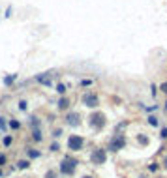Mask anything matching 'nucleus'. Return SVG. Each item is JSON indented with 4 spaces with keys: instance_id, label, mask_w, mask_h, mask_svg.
I'll return each instance as SVG.
<instances>
[{
    "instance_id": "34",
    "label": "nucleus",
    "mask_w": 167,
    "mask_h": 178,
    "mask_svg": "<svg viewBox=\"0 0 167 178\" xmlns=\"http://www.w3.org/2000/svg\"><path fill=\"white\" fill-rule=\"evenodd\" d=\"M83 178H92V176H83Z\"/></svg>"
},
{
    "instance_id": "17",
    "label": "nucleus",
    "mask_w": 167,
    "mask_h": 178,
    "mask_svg": "<svg viewBox=\"0 0 167 178\" xmlns=\"http://www.w3.org/2000/svg\"><path fill=\"white\" fill-rule=\"evenodd\" d=\"M39 156H41V154H39L38 150H34V148L28 150V157H32V159H36V157H39Z\"/></svg>"
},
{
    "instance_id": "31",
    "label": "nucleus",
    "mask_w": 167,
    "mask_h": 178,
    "mask_svg": "<svg viewBox=\"0 0 167 178\" xmlns=\"http://www.w3.org/2000/svg\"><path fill=\"white\" fill-rule=\"evenodd\" d=\"M6 163V156H4V154H0V165H4Z\"/></svg>"
},
{
    "instance_id": "4",
    "label": "nucleus",
    "mask_w": 167,
    "mask_h": 178,
    "mask_svg": "<svg viewBox=\"0 0 167 178\" xmlns=\"http://www.w3.org/2000/svg\"><path fill=\"white\" fill-rule=\"evenodd\" d=\"M88 124L92 126L94 129H101L103 126H105V114L100 113V111H98V113H92L90 118H88Z\"/></svg>"
},
{
    "instance_id": "13",
    "label": "nucleus",
    "mask_w": 167,
    "mask_h": 178,
    "mask_svg": "<svg viewBox=\"0 0 167 178\" xmlns=\"http://www.w3.org/2000/svg\"><path fill=\"white\" fill-rule=\"evenodd\" d=\"M55 88H57V94H60V96H64V94H66V85H62V82H58Z\"/></svg>"
},
{
    "instance_id": "5",
    "label": "nucleus",
    "mask_w": 167,
    "mask_h": 178,
    "mask_svg": "<svg viewBox=\"0 0 167 178\" xmlns=\"http://www.w3.org/2000/svg\"><path fill=\"white\" fill-rule=\"evenodd\" d=\"M90 161H92L94 165H103L107 161V152L105 148H96L92 154H90Z\"/></svg>"
},
{
    "instance_id": "1",
    "label": "nucleus",
    "mask_w": 167,
    "mask_h": 178,
    "mask_svg": "<svg viewBox=\"0 0 167 178\" xmlns=\"http://www.w3.org/2000/svg\"><path fill=\"white\" fill-rule=\"evenodd\" d=\"M77 165H79L77 159H73V157L66 156L64 159H62V163H60V173H62V175H68V176H70V175H73V173H75Z\"/></svg>"
},
{
    "instance_id": "6",
    "label": "nucleus",
    "mask_w": 167,
    "mask_h": 178,
    "mask_svg": "<svg viewBox=\"0 0 167 178\" xmlns=\"http://www.w3.org/2000/svg\"><path fill=\"white\" fill-rule=\"evenodd\" d=\"M83 105L88 107V109H96V107L100 105V98H98V94L86 92L85 96H83Z\"/></svg>"
},
{
    "instance_id": "22",
    "label": "nucleus",
    "mask_w": 167,
    "mask_h": 178,
    "mask_svg": "<svg viewBox=\"0 0 167 178\" xmlns=\"http://www.w3.org/2000/svg\"><path fill=\"white\" fill-rule=\"evenodd\" d=\"M146 169H148L150 173H156L158 169H160V165H158V163H150V165H148V167H146Z\"/></svg>"
},
{
    "instance_id": "25",
    "label": "nucleus",
    "mask_w": 167,
    "mask_h": 178,
    "mask_svg": "<svg viewBox=\"0 0 167 178\" xmlns=\"http://www.w3.org/2000/svg\"><path fill=\"white\" fill-rule=\"evenodd\" d=\"M0 129H2V131L6 129V118L4 116H0Z\"/></svg>"
},
{
    "instance_id": "11",
    "label": "nucleus",
    "mask_w": 167,
    "mask_h": 178,
    "mask_svg": "<svg viewBox=\"0 0 167 178\" xmlns=\"http://www.w3.org/2000/svg\"><path fill=\"white\" fill-rule=\"evenodd\" d=\"M32 139L36 141V142H39V141H43V133L39 131V129H34L32 131Z\"/></svg>"
},
{
    "instance_id": "24",
    "label": "nucleus",
    "mask_w": 167,
    "mask_h": 178,
    "mask_svg": "<svg viewBox=\"0 0 167 178\" xmlns=\"http://www.w3.org/2000/svg\"><path fill=\"white\" fill-rule=\"evenodd\" d=\"M150 94H152V98H156V94H158V86L156 85H150Z\"/></svg>"
},
{
    "instance_id": "21",
    "label": "nucleus",
    "mask_w": 167,
    "mask_h": 178,
    "mask_svg": "<svg viewBox=\"0 0 167 178\" xmlns=\"http://www.w3.org/2000/svg\"><path fill=\"white\" fill-rule=\"evenodd\" d=\"M19 109H21V111H26V109H28V101H26V100H21V101H19Z\"/></svg>"
},
{
    "instance_id": "10",
    "label": "nucleus",
    "mask_w": 167,
    "mask_h": 178,
    "mask_svg": "<svg viewBox=\"0 0 167 178\" xmlns=\"http://www.w3.org/2000/svg\"><path fill=\"white\" fill-rule=\"evenodd\" d=\"M15 81H17V73H11V75H6V77H4V85H6V86L13 85Z\"/></svg>"
},
{
    "instance_id": "8",
    "label": "nucleus",
    "mask_w": 167,
    "mask_h": 178,
    "mask_svg": "<svg viewBox=\"0 0 167 178\" xmlns=\"http://www.w3.org/2000/svg\"><path fill=\"white\" fill-rule=\"evenodd\" d=\"M79 113H68V116H66V122L70 126H79Z\"/></svg>"
},
{
    "instance_id": "7",
    "label": "nucleus",
    "mask_w": 167,
    "mask_h": 178,
    "mask_svg": "<svg viewBox=\"0 0 167 178\" xmlns=\"http://www.w3.org/2000/svg\"><path fill=\"white\" fill-rule=\"evenodd\" d=\"M68 146H70V150H73V152H79V150H83V146H85V139H83L81 135H71L70 139H68Z\"/></svg>"
},
{
    "instance_id": "18",
    "label": "nucleus",
    "mask_w": 167,
    "mask_h": 178,
    "mask_svg": "<svg viewBox=\"0 0 167 178\" xmlns=\"http://www.w3.org/2000/svg\"><path fill=\"white\" fill-rule=\"evenodd\" d=\"M148 124H150V126H154V128H156V126L160 124V122H158V118L154 116V114H150V116H148Z\"/></svg>"
},
{
    "instance_id": "12",
    "label": "nucleus",
    "mask_w": 167,
    "mask_h": 178,
    "mask_svg": "<svg viewBox=\"0 0 167 178\" xmlns=\"http://www.w3.org/2000/svg\"><path fill=\"white\" fill-rule=\"evenodd\" d=\"M8 126H10L11 129H19V128H21V122H19V120H15V118H11V120L8 122Z\"/></svg>"
},
{
    "instance_id": "29",
    "label": "nucleus",
    "mask_w": 167,
    "mask_h": 178,
    "mask_svg": "<svg viewBox=\"0 0 167 178\" xmlns=\"http://www.w3.org/2000/svg\"><path fill=\"white\" fill-rule=\"evenodd\" d=\"M62 135V129H55V131H53V137H55V139H57V137H60Z\"/></svg>"
},
{
    "instance_id": "19",
    "label": "nucleus",
    "mask_w": 167,
    "mask_h": 178,
    "mask_svg": "<svg viewBox=\"0 0 167 178\" xmlns=\"http://www.w3.org/2000/svg\"><path fill=\"white\" fill-rule=\"evenodd\" d=\"M92 79H81V82H79V85H81V86H92Z\"/></svg>"
},
{
    "instance_id": "30",
    "label": "nucleus",
    "mask_w": 167,
    "mask_h": 178,
    "mask_svg": "<svg viewBox=\"0 0 167 178\" xmlns=\"http://www.w3.org/2000/svg\"><path fill=\"white\" fill-rule=\"evenodd\" d=\"M11 13H13V10H11V8H8V10H6V15H4V17H11Z\"/></svg>"
},
{
    "instance_id": "3",
    "label": "nucleus",
    "mask_w": 167,
    "mask_h": 178,
    "mask_svg": "<svg viewBox=\"0 0 167 178\" xmlns=\"http://www.w3.org/2000/svg\"><path fill=\"white\" fill-rule=\"evenodd\" d=\"M124 146H126V137L124 135H115L113 139L109 141L107 150H109V152H118V150H122Z\"/></svg>"
},
{
    "instance_id": "32",
    "label": "nucleus",
    "mask_w": 167,
    "mask_h": 178,
    "mask_svg": "<svg viewBox=\"0 0 167 178\" xmlns=\"http://www.w3.org/2000/svg\"><path fill=\"white\" fill-rule=\"evenodd\" d=\"M164 165L167 167V156H164Z\"/></svg>"
},
{
    "instance_id": "15",
    "label": "nucleus",
    "mask_w": 167,
    "mask_h": 178,
    "mask_svg": "<svg viewBox=\"0 0 167 178\" xmlns=\"http://www.w3.org/2000/svg\"><path fill=\"white\" fill-rule=\"evenodd\" d=\"M137 141H139V144H143V146L148 144V137H146V135H139V137H137Z\"/></svg>"
},
{
    "instance_id": "23",
    "label": "nucleus",
    "mask_w": 167,
    "mask_h": 178,
    "mask_svg": "<svg viewBox=\"0 0 167 178\" xmlns=\"http://www.w3.org/2000/svg\"><path fill=\"white\" fill-rule=\"evenodd\" d=\"M49 150H51V152H58V150H60V144H58V142H53Z\"/></svg>"
},
{
    "instance_id": "28",
    "label": "nucleus",
    "mask_w": 167,
    "mask_h": 178,
    "mask_svg": "<svg viewBox=\"0 0 167 178\" xmlns=\"http://www.w3.org/2000/svg\"><path fill=\"white\" fill-rule=\"evenodd\" d=\"M160 90H161L164 94H167V82H161V85H160Z\"/></svg>"
},
{
    "instance_id": "9",
    "label": "nucleus",
    "mask_w": 167,
    "mask_h": 178,
    "mask_svg": "<svg viewBox=\"0 0 167 178\" xmlns=\"http://www.w3.org/2000/svg\"><path fill=\"white\" fill-rule=\"evenodd\" d=\"M58 109H60V111H66L68 109V107H70V100H68V98H64V96H62L60 98V100H58Z\"/></svg>"
},
{
    "instance_id": "26",
    "label": "nucleus",
    "mask_w": 167,
    "mask_h": 178,
    "mask_svg": "<svg viewBox=\"0 0 167 178\" xmlns=\"http://www.w3.org/2000/svg\"><path fill=\"white\" fill-rule=\"evenodd\" d=\"M160 137H161V139H167V126H165V128H161V131H160Z\"/></svg>"
},
{
    "instance_id": "35",
    "label": "nucleus",
    "mask_w": 167,
    "mask_h": 178,
    "mask_svg": "<svg viewBox=\"0 0 167 178\" xmlns=\"http://www.w3.org/2000/svg\"><path fill=\"white\" fill-rule=\"evenodd\" d=\"M0 176H2V171H0Z\"/></svg>"
},
{
    "instance_id": "27",
    "label": "nucleus",
    "mask_w": 167,
    "mask_h": 178,
    "mask_svg": "<svg viewBox=\"0 0 167 178\" xmlns=\"http://www.w3.org/2000/svg\"><path fill=\"white\" fill-rule=\"evenodd\" d=\"M45 178H57V173H55V171H47Z\"/></svg>"
},
{
    "instance_id": "16",
    "label": "nucleus",
    "mask_w": 167,
    "mask_h": 178,
    "mask_svg": "<svg viewBox=\"0 0 167 178\" xmlns=\"http://www.w3.org/2000/svg\"><path fill=\"white\" fill-rule=\"evenodd\" d=\"M11 142H13V137H11V135H6V137L2 139V144H4V146H10Z\"/></svg>"
},
{
    "instance_id": "20",
    "label": "nucleus",
    "mask_w": 167,
    "mask_h": 178,
    "mask_svg": "<svg viewBox=\"0 0 167 178\" xmlns=\"http://www.w3.org/2000/svg\"><path fill=\"white\" fill-rule=\"evenodd\" d=\"M17 167H19V169H28V167H30V161H25V159H23V161H19V163H17Z\"/></svg>"
},
{
    "instance_id": "2",
    "label": "nucleus",
    "mask_w": 167,
    "mask_h": 178,
    "mask_svg": "<svg viewBox=\"0 0 167 178\" xmlns=\"http://www.w3.org/2000/svg\"><path fill=\"white\" fill-rule=\"evenodd\" d=\"M57 71H53V69H51V71H43V73H38V75H36V77H34V81L36 82H41V85H45V86H51V85H53V77H57Z\"/></svg>"
},
{
    "instance_id": "14",
    "label": "nucleus",
    "mask_w": 167,
    "mask_h": 178,
    "mask_svg": "<svg viewBox=\"0 0 167 178\" xmlns=\"http://www.w3.org/2000/svg\"><path fill=\"white\" fill-rule=\"evenodd\" d=\"M30 126H32L34 129H38L39 128V118L38 116H30Z\"/></svg>"
},
{
    "instance_id": "33",
    "label": "nucleus",
    "mask_w": 167,
    "mask_h": 178,
    "mask_svg": "<svg viewBox=\"0 0 167 178\" xmlns=\"http://www.w3.org/2000/svg\"><path fill=\"white\" fill-rule=\"evenodd\" d=\"M164 111H165V113H167V100H165V105H164Z\"/></svg>"
}]
</instances>
